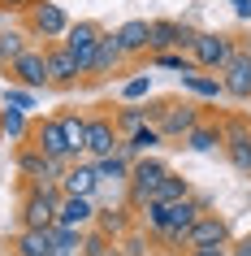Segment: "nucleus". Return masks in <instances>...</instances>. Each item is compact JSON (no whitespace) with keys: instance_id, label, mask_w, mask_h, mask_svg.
<instances>
[{"instance_id":"nucleus-1","label":"nucleus","mask_w":251,"mask_h":256,"mask_svg":"<svg viewBox=\"0 0 251 256\" xmlns=\"http://www.w3.org/2000/svg\"><path fill=\"white\" fill-rule=\"evenodd\" d=\"M61 200H65L61 187H26V182H22V200H17V230H52Z\"/></svg>"},{"instance_id":"nucleus-2","label":"nucleus","mask_w":251,"mask_h":256,"mask_svg":"<svg viewBox=\"0 0 251 256\" xmlns=\"http://www.w3.org/2000/svg\"><path fill=\"white\" fill-rule=\"evenodd\" d=\"M238 52V35L230 30H195V44H191V66L204 70V74H221Z\"/></svg>"},{"instance_id":"nucleus-3","label":"nucleus","mask_w":251,"mask_h":256,"mask_svg":"<svg viewBox=\"0 0 251 256\" xmlns=\"http://www.w3.org/2000/svg\"><path fill=\"white\" fill-rule=\"evenodd\" d=\"M74 18L56 4V0H30V9L22 14V30L30 35V44H56L65 40V30Z\"/></svg>"},{"instance_id":"nucleus-4","label":"nucleus","mask_w":251,"mask_h":256,"mask_svg":"<svg viewBox=\"0 0 251 256\" xmlns=\"http://www.w3.org/2000/svg\"><path fill=\"white\" fill-rule=\"evenodd\" d=\"M165 174H169V161L156 156V152H152V156H139V161L130 165V178H126V204H130L134 213L156 196V187L165 182Z\"/></svg>"},{"instance_id":"nucleus-5","label":"nucleus","mask_w":251,"mask_h":256,"mask_svg":"<svg viewBox=\"0 0 251 256\" xmlns=\"http://www.w3.org/2000/svg\"><path fill=\"white\" fill-rule=\"evenodd\" d=\"M204 118H208V104H199V100H191V96H173V100H169V113H165V122H160L156 130H160L165 144L182 148V139L191 135Z\"/></svg>"},{"instance_id":"nucleus-6","label":"nucleus","mask_w":251,"mask_h":256,"mask_svg":"<svg viewBox=\"0 0 251 256\" xmlns=\"http://www.w3.org/2000/svg\"><path fill=\"white\" fill-rule=\"evenodd\" d=\"M221 126H225V161L230 170L243 178H251V118L247 113H221Z\"/></svg>"},{"instance_id":"nucleus-7","label":"nucleus","mask_w":251,"mask_h":256,"mask_svg":"<svg viewBox=\"0 0 251 256\" xmlns=\"http://www.w3.org/2000/svg\"><path fill=\"white\" fill-rule=\"evenodd\" d=\"M121 152V135L113 126V104H100L87 113V161H108Z\"/></svg>"},{"instance_id":"nucleus-8","label":"nucleus","mask_w":251,"mask_h":256,"mask_svg":"<svg viewBox=\"0 0 251 256\" xmlns=\"http://www.w3.org/2000/svg\"><path fill=\"white\" fill-rule=\"evenodd\" d=\"M43 61H48V92H78L82 87V70L61 40L43 44Z\"/></svg>"},{"instance_id":"nucleus-9","label":"nucleus","mask_w":251,"mask_h":256,"mask_svg":"<svg viewBox=\"0 0 251 256\" xmlns=\"http://www.w3.org/2000/svg\"><path fill=\"white\" fill-rule=\"evenodd\" d=\"M100 40H104V26H100L95 18H78V22H69L65 40H61L69 52H74V61H78V70H82V78H87V70H91V61H95Z\"/></svg>"},{"instance_id":"nucleus-10","label":"nucleus","mask_w":251,"mask_h":256,"mask_svg":"<svg viewBox=\"0 0 251 256\" xmlns=\"http://www.w3.org/2000/svg\"><path fill=\"white\" fill-rule=\"evenodd\" d=\"M4 82L26 87V92H48V61H43V44H30L26 52L4 70Z\"/></svg>"},{"instance_id":"nucleus-11","label":"nucleus","mask_w":251,"mask_h":256,"mask_svg":"<svg viewBox=\"0 0 251 256\" xmlns=\"http://www.w3.org/2000/svg\"><path fill=\"white\" fill-rule=\"evenodd\" d=\"M26 144H30V148H39L48 161H61V165L74 161V156H69V148H65V135H61V122H56V113H48V118H35V122H30Z\"/></svg>"},{"instance_id":"nucleus-12","label":"nucleus","mask_w":251,"mask_h":256,"mask_svg":"<svg viewBox=\"0 0 251 256\" xmlns=\"http://www.w3.org/2000/svg\"><path fill=\"white\" fill-rule=\"evenodd\" d=\"M195 26H186L178 18H152V56L156 52H191Z\"/></svg>"},{"instance_id":"nucleus-13","label":"nucleus","mask_w":251,"mask_h":256,"mask_svg":"<svg viewBox=\"0 0 251 256\" xmlns=\"http://www.w3.org/2000/svg\"><path fill=\"white\" fill-rule=\"evenodd\" d=\"M234 243V230H230V217L225 213H204L191 226V234H186V248H230Z\"/></svg>"},{"instance_id":"nucleus-14","label":"nucleus","mask_w":251,"mask_h":256,"mask_svg":"<svg viewBox=\"0 0 251 256\" xmlns=\"http://www.w3.org/2000/svg\"><path fill=\"white\" fill-rule=\"evenodd\" d=\"M121 66H126V56H121V48H117V35L104 30V40H100V48H95V61H91V70H87L82 87H100V82L117 78Z\"/></svg>"},{"instance_id":"nucleus-15","label":"nucleus","mask_w":251,"mask_h":256,"mask_svg":"<svg viewBox=\"0 0 251 256\" xmlns=\"http://www.w3.org/2000/svg\"><path fill=\"white\" fill-rule=\"evenodd\" d=\"M113 35H117V48H121L126 61H143V56H152V22H147V18L121 22Z\"/></svg>"},{"instance_id":"nucleus-16","label":"nucleus","mask_w":251,"mask_h":256,"mask_svg":"<svg viewBox=\"0 0 251 256\" xmlns=\"http://www.w3.org/2000/svg\"><path fill=\"white\" fill-rule=\"evenodd\" d=\"M221 87H225V100H238V104H251V56L238 48L234 61L221 70Z\"/></svg>"},{"instance_id":"nucleus-17","label":"nucleus","mask_w":251,"mask_h":256,"mask_svg":"<svg viewBox=\"0 0 251 256\" xmlns=\"http://www.w3.org/2000/svg\"><path fill=\"white\" fill-rule=\"evenodd\" d=\"M100 174H95V161H69L65 165V178H61V196H87L95 200L100 196Z\"/></svg>"},{"instance_id":"nucleus-18","label":"nucleus","mask_w":251,"mask_h":256,"mask_svg":"<svg viewBox=\"0 0 251 256\" xmlns=\"http://www.w3.org/2000/svg\"><path fill=\"white\" fill-rule=\"evenodd\" d=\"M186 152H199V156H208V152H221L225 148V126H221V113H208V118L199 122L195 130L182 139Z\"/></svg>"},{"instance_id":"nucleus-19","label":"nucleus","mask_w":251,"mask_h":256,"mask_svg":"<svg viewBox=\"0 0 251 256\" xmlns=\"http://www.w3.org/2000/svg\"><path fill=\"white\" fill-rule=\"evenodd\" d=\"M95 213H100V204L87 200V196H65L61 208H56V226L65 230H91L95 226Z\"/></svg>"},{"instance_id":"nucleus-20","label":"nucleus","mask_w":251,"mask_h":256,"mask_svg":"<svg viewBox=\"0 0 251 256\" xmlns=\"http://www.w3.org/2000/svg\"><path fill=\"white\" fill-rule=\"evenodd\" d=\"M56 122H61V135H65L69 156H74V161H87V113H78V108H61Z\"/></svg>"},{"instance_id":"nucleus-21","label":"nucleus","mask_w":251,"mask_h":256,"mask_svg":"<svg viewBox=\"0 0 251 256\" xmlns=\"http://www.w3.org/2000/svg\"><path fill=\"white\" fill-rule=\"evenodd\" d=\"M134 226H139V222H134L130 204H117V208H113V204H100V213H95V230L108 234V239H126Z\"/></svg>"},{"instance_id":"nucleus-22","label":"nucleus","mask_w":251,"mask_h":256,"mask_svg":"<svg viewBox=\"0 0 251 256\" xmlns=\"http://www.w3.org/2000/svg\"><path fill=\"white\" fill-rule=\"evenodd\" d=\"M182 92L191 96V100H199V104H217V100H225L221 74H204V70H191V74H182Z\"/></svg>"},{"instance_id":"nucleus-23","label":"nucleus","mask_w":251,"mask_h":256,"mask_svg":"<svg viewBox=\"0 0 251 256\" xmlns=\"http://www.w3.org/2000/svg\"><path fill=\"white\" fill-rule=\"evenodd\" d=\"M212 208L208 196H186V200L169 204V230H178V234H191V226H195L199 217Z\"/></svg>"},{"instance_id":"nucleus-24","label":"nucleus","mask_w":251,"mask_h":256,"mask_svg":"<svg viewBox=\"0 0 251 256\" xmlns=\"http://www.w3.org/2000/svg\"><path fill=\"white\" fill-rule=\"evenodd\" d=\"M9 256H52V234L48 230H17L9 239Z\"/></svg>"},{"instance_id":"nucleus-25","label":"nucleus","mask_w":251,"mask_h":256,"mask_svg":"<svg viewBox=\"0 0 251 256\" xmlns=\"http://www.w3.org/2000/svg\"><path fill=\"white\" fill-rule=\"evenodd\" d=\"M156 148H165V139H160L156 126H143V130H134L130 139H121V156H130V161H139V156H152Z\"/></svg>"},{"instance_id":"nucleus-26","label":"nucleus","mask_w":251,"mask_h":256,"mask_svg":"<svg viewBox=\"0 0 251 256\" xmlns=\"http://www.w3.org/2000/svg\"><path fill=\"white\" fill-rule=\"evenodd\" d=\"M30 48V35L22 26H0V70H9Z\"/></svg>"},{"instance_id":"nucleus-27","label":"nucleus","mask_w":251,"mask_h":256,"mask_svg":"<svg viewBox=\"0 0 251 256\" xmlns=\"http://www.w3.org/2000/svg\"><path fill=\"white\" fill-rule=\"evenodd\" d=\"M30 113H22V108H9V104H0V135H9V144H26L30 135Z\"/></svg>"},{"instance_id":"nucleus-28","label":"nucleus","mask_w":251,"mask_h":256,"mask_svg":"<svg viewBox=\"0 0 251 256\" xmlns=\"http://www.w3.org/2000/svg\"><path fill=\"white\" fill-rule=\"evenodd\" d=\"M186 196H195V191H191V178L178 174V170H169V174H165V182L156 187V196H152V200H156V204H178V200H186Z\"/></svg>"},{"instance_id":"nucleus-29","label":"nucleus","mask_w":251,"mask_h":256,"mask_svg":"<svg viewBox=\"0 0 251 256\" xmlns=\"http://www.w3.org/2000/svg\"><path fill=\"white\" fill-rule=\"evenodd\" d=\"M113 126H117L121 139H130L134 130H143V126H147L143 104H117V108H113Z\"/></svg>"},{"instance_id":"nucleus-30","label":"nucleus","mask_w":251,"mask_h":256,"mask_svg":"<svg viewBox=\"0 0 251 256\" xmlns=\"http://www.w3.org/2000/svg\"><path fill=\"white\" fill-rule=\"evenodd\" d=\"M52 256H82V234L87 230H65V226H52Z\"/></svg>"},{"instance_id":"nucleus-31","label":"nucleus","mask_w":251,"mask_h":256,"mask_svg":"<svg viewBox=\"0 0 251 256\" xmlns=\"http://www.w3.org/2000/svg\"><path fill=\"white\" fill-rule=\"evenodd\" d=\"M130 156H108V161H95V174H100V182H121V187H126V178H130Z\"/></svg>"},{"instance_id":"nucleus-32","label":"nucleus","mask_w":251,"mask_h":256,"mask_svg":"<svg viewBox=\"0 0 251 256\" xmlns=\"http://www.w3.org/2000/svg\"><path fill=\"white\" fill-rule=\"evenodd\" d=\"M152 96V74H130L121 82V104H143Z\"/></svg>"},{"instance_id":"nucleus-33","label":"nucleus","mask_w":251,"mask_h":256,"mask_svg":"<svg viewBox=\"0 0 251 256\" xmlns=\"http://www.w3.org/2000/svg\"><path fill=\"white\" fill-rule=\"evenodd\" d=\"M117 243H121V252H126V256H152V248H156V239H152L147 230H139V226H134L126 239H117Z\"/></svg>"},{"instance_id":"nucleus-34","label":"nucleus","mask_w":251,"mask_h":256,"mask_svg":"<svg viewBox=\"0 0 251 256\" xmlns=\"http://www.w3.org/2000/svg\"><path fill=\"white\" fill-rule=\"evenodd\" d=\"M147 66H156V70H178V74H191V56L186 52H156V56H147Z\"/></svg>"},{"instance_id":"nucleus-35","label":"nucleus","mask_w":251,"mask_h":256,"mask_svg":"<svg viewBox=\"0 0 251 256\" xmlns=\"http://www.w3.org/2000/svg\"><path fill=\"white\" fill-rule=\"evenodd\" d=\"M169 100H173V96H147V100H143V118H147V126H160V122H165V113H169Z\"/></svg>"},{"instance_id":"nucleus-36","label":"nucleus","mask_w":251,"mask_h":256,"mask_svg":"<svg viewBox=\"0 0 251 256\" xmlns=\"http://www.w3.org/2000/svg\"><path fill=\"white\" fill-rule=\"evenodd\" d=\"M4 104H9V108H22V113H30V108H35V92H26V87H13V82H4Z\"/></svg>"},{"instance_id":"nucleus-37","label":"nucleus","mask_w":251,"mask_h":256,"mask_svg":"<svg viewBox=\"0 0 251 256\" xmlns=\"http://www.w3.org/2000/svg\"><path fill=\"white\" fill-rule=\"evenodd\" d=\"M26 9H30V0H0V14H17L22 18Z\"/></svg>"},{"instance_id":"nucleus-38","label":"nucleus","mask_w":251,"mask_h":256,"mask_svg":"<svg viewBox=\"0 0 251 256\" xmlns=\"http://www.w3.org/2000/svg\"><path fill=\"white\" fill-rule=\"evenodd\" d=\"M230 256H251V234H238V239L230 243Z\"/></svg>"},{"instance_id":"nucleus-39","label":"nucleus","mask_w":251,"mask_h":256,"mask_svg":"<svg viewBox=\"0 0 251 256\" xmlns=\"http://www.w3.org/2000/svg\"><path fill=\"white\" fill-rule=\"evenodd\" d=\"M182 256H230V248H186Z\"/></svg>"},{"instance_id":"nucleus-40","label":"nucleus","mask_w":251,"mask_h":256,"mask_svg":"<svg viewBox=\"0 0 251 256\" xmlns=\"http://www.w3.org/2000/svg\"><path fill=\"white\" fill-rule=\"evenodd\" d=\"M230 4H234V14L243 18V22H251V0H230Z\"/></svg>"},{"instance_id":"nucleus-41","label":"nucleus","mask_w":251,"mask_h":256,"mask_svg":"<svg viewBox=\"0 0 251 256\" xmlns=\"http://www.w3.org/2000/svg\"><path fill=\"white\" fill-rule=\"evenodd\" d=\"M238 48H243V52L251 56V30H247V35H238Z\"/></svg>"},{"instance_id":"nucleus-42","label":"nucleus","mask_w":251,"mask_h":256,"mask_svg":"<svg viewBox=\"0 0 251 256\" xmlns=\"http://www.w3.org/2000/svg\"><path fill=\"white\" fill-rule=\"evenodd\" d=\"M0 139H4V135H0Z\"/></svg>"}]
</instances>
